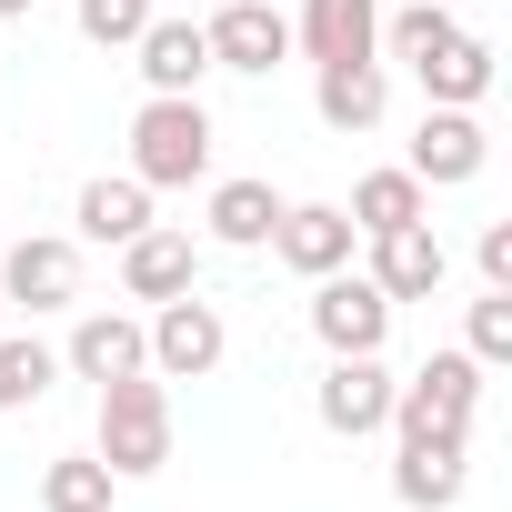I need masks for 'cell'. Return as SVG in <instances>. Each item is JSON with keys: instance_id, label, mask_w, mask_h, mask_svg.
I'll use <instances>...</instances> for the list:
<instances>
[{"instance_id": "19", "label": "cell", "mask_w": 512, "mask_h": 512, "mask_svg": "<svg viewBox=\"0 0 512 512\" xmlns=\"http://www.w3.org/2000/svg\"><path fill=\"white\" fill-rule=\"evenodd\" d=\"M272 221H282V191H272V181H211L201 231H211L221 251H272Z\"/></svg>"}, {"instance_id": "16", "label": "cell", "mask_w": 512, "mask_h": 512, "mask_svg": "<svg viewBox=\"0 0 512 512\" xmlns=\"http://www.w3.org/2000/svg\"><path fill=\"white\" fill-rule=\"evenodd\" d=\"M442 272H452V251H442L432 221H412V231H372V282H382L392 302H432Z\"/></svg>"}, {"instance_id": "5", "label": "cell", "mask_w": 512, "mask_h": 512, "mask_svg": "<svg viewBox=\"0 0 512 512\" xmlns=\"http://www.w3.org/2000/svg\"><path fill=\"white\" fill-rule=\"evenodd\" d=\"M141 332H151V372H161V382H211L221 352H231V322H221V302H201V292L151 302Z\"/></svg>"}, {"instance_id": "3", "label": "cell", "mask_w": 512, "mask_h": 512, "mask_svg": "<svg viewBox=\"0 0 512 512\" xmlns=\"http://www.w3.org/2000/svg\"><path fill=\"white\" fill-rule=\"evenodd\" d=\"M91 452L111 462V482H151L171 462V392H161V372L101 382V442Z\"/></svg>"}, {"instance_id": "6", "label": "cell", "mask_w": 512, "mask_h": 512, "mask_svg": "<svg viewBox=\"0 0 512 512\" xmlns=\"http://www.w3.org/2000/svg\"><path fill=\"white\" fill-rule=\"evenodd\" d=\"M312 412H322V432L372 442V432L392 422V372H382V352H332L322 382H312Z\"/></svg>"}, {"instance_id": "22", "label": "cell", "mask_w": 512, "mask_h": 512, "mask_svg": "<svg viewBox=\"0 0 512 512\" xmlns=\"http://www.w3.org/2000/svg\"><path fill=\"white\" fill-rule=\"evenodd\" d=\"M111 462L101 452H51L41 462V512H111Z\"/></svg>"}, {"instance_id": "8", "label": "cell", "mask_w": 512, "mask_h": 512, "mask_svg": "<svg viewBox=\"0 0 512 512\" xmlns=\"http://www.w3.org/2000/svg\"><path fill=\"white\" fill-rule=\"evenodd\" d=\"M0 302H21V312H71V302H81V241H61V231L0 241Z\"/></svg>"}, {"instance_id": "17", "label": "cell", "mask_w": 512, "mask_h": 512, "mask_svg": "<svg viewBox=\"0 0 512 512\" xmlns=\"http://www.w3.org/2000/svg\"><path fill=\"white\" fill-rule=\"evenodd\" d=\"M462 482H472L462 442H402V452H392V502H402V512H452Z\"/></svg>"}, {"instance_id": "9", "label": "cell", "mask_w": 512, "mask_h": 512, "mask_svg": "<svg viewBox=\"0 0 512 512\" xmlns=\"http://www.w3.org/2000/svg\"><path fill=\"white\" fill-rule=\"evenodd\" d=\"M482 161H492V131H482V111H422V131H412V181L422 191H462V181H482Z\"/></svg>"}, {"instance_id": "24", "label": "cell", "mask_w": 512, "mask_h": 512, "mask_svg": "<svg viewBox=\"0 0 512 512\" xmlns=\"http://www.w3.org/2000/svg\"><path fill=\"white\" fill-rule=\"evenodd\" d=\"M462 21H452V0H402V11H382V41L372 51H392V61H422V51H442Z\"/></svg>"}, {"instance_id": "26", "label": "cell", "mask_w": 512, "mask_h": 512, "mask_svg": "<svg viewBox=\"0 0 512 512\" xmlns=\"http://www.w3.org/2000/svg\"><path fill=\"white\" fill-rule=\"evenodd\" d=\"M462 352L492 372V362H512V292H482L472 302V322H462Z\"/></svg>"}, {"instance_id": "21", "label": "cell", "mask_w": 512, "mask_h": 512, "mask_svg": "<svg viewBox=\"0 0 512 512\" xmlns=\"http://www.w3.org/2000/svg\"><path fill=\"white\" fill-rule=\"evenodd\" d=\"M71 221H81V241H111V251H121L131 231H151V181H131V171L111 181V171H101V181H81Z\"/></svg>"}, {"instance_id": "23", "label": "cell", "mask_w": 512, "mask_h": 512, "mask_svg": "<svg viewBox=\"0 0 512 512\" xmlns=\"http://www.w3.org/2000/svg\"><path fill=\"white\" fill-rule=\"evenodd\" d=\"M51 382H61V352H51V342H31V332H0V412L41 402Z\"/></svg>"}, {"instance_id": "7", "label": "cell", "mask_w": 512, "mask_h": 512, "mask_svg": "<svg viewBox=\"0 0 512 512\" xmlns=\"http://www.w3.org/2000/svg\"><path fill=\"white\" fill-rule=\"evenodd\" d=\"M211 41V71H251V81H272L292 61V21H282V0H221V11L201 21Z\"/></svg>"}, {"instance_id": "28", "label": "cell", "mask_w": 512, "mask_h": 512, "mask_svg": "<svg viewBox=\"0 0 512 512\" xmlns=\"http://www.w3.org/2000/svg\"><path fill=\"white\" fill-rule=\"evenodd\" d=\"M31 11H41V0H0V21H31Z\"/></svg>"}, {"instance_id": "27", "label": "cell", "mask_w": 512, "mask_h": 512, "mask_svg": "<svg viewBox=\"0 0 512 512\" xmlns=\"http://www.w3.org/2000/svg\"><path fill=\"white\" fill-rule=\"evenodd\" d=\"M472 262H482V292H512V221H482Z\"/></svg>"}, {"instance_id": "14", "label": "cell", "mask_w": 512, "mask_h": 512, "mask_svg": "<svg viewBox=\"0 0 512 512\" xmlns=\"http://www.w3.org/2000/svg\"><path fill=\"white\" fill-rule=\"evenodd\" d=\"M382 0H302V21H292V51L322 71V61H382Z\"/></svg>"}, {"instance_id": "20", "label": "cell", "mask_w": 512, "mask_h": 512, "mask_svg": "<svg viewBox=\"0 0 512 512\" xmlns=\"http://www.w3.org/2000/svg\"><path fill=\"white\" fill-rule=\"evenodd\" d=\"M342 211H352V231L372 241V231H412V221H432V191H422V181H412V171L392 161V171H362Z\"/></svg>"}, {"instance_id": "18", "label": "cell", "mask_w": 512, "mask_h": 512, "mask_svg": "<svg viewBox=\"0 0 512 512\" xmlns=\"http://www.w3.org/2000/svg\"><path fill=\"white\" fill-rule=\"evenodd\" d=\"M131 61H141L151 91H201V81H211V41H201V21H161V11H151V31L131 41Z\"/></svg>"}, {"instance_id": "15", "label": "cell", "mask_w": 512, "mask_h": 512, "mask_svg": "<svg viewBox=\"0 0 512 512\" xmlns=\"http://www.w3.org/2000/svg\"><path fill=\"white\" fill-rule=\"evenodd\" d=\"M312 111H322V131H382L392 71H382V61H322V71H312Z\"/></svg>"}, {"instance_id": "10", "label": "cell", "mask_w": 512, "mask_h": 512, "mask_svg": "<svg viewBox=\"0 0 512 512\" xmlns=\"http://www.w3.org/2000/svg\"><path fill=\"white\" fill-rule=\"evenodd\" d=\"M121 292L131 302H181V292H201V241L191 231H131L121 241Z\"/></svg>"}, {"instance_id": "12", "label": "cell", "mask_w": 512, "mask_h": 512, "mask_svg": "<svg viewBox=\"0 0 512 512\" xmlns=\"http://www.w3.org/2000/svg\"><path fill=\"white\" fill-rule=\"evenodd\" d=\"M412 81H422V101H442V111H482V101H492V81H502V51H492L482 31H452L442 51H422V61H412Z\"/></svg>"}, {"instance_id": "11", "label": "cell", "mask_w": 512, "mask_h": 512, "mask_svg": "<svg viewBox=\"0 0 512 512\" xmlns=\"http://www.w3.org/2000/svg\"><path fill=\"white\" fill-rule=\"evenodd\" d=\"M352 211L342 201H282V221H272V251H282V262L302 272V282H322V272H342L352 262Z\"/></svg>"}, {"instance_id": "2", "label": "cell", "mask_w": 512, "mask_h": 512, "mask_svg": "<svg viewBox=\"0 0 512 512\" xmlns=\"http://www.w3.org/2000/svg\"><path fill=\"white\" fill-rule=\"evenodd\" d=\"M472 412H482V362L472 352H432L412 382H392V422L402 442H462L472 452Z\"/></svg>"}, {"instance_id": "13", "label": "cell", "mask_w": 512, "mask_h": 512, "mask_svg": "<svg viewBox=\"0 0 512 512\" xmlns=\"http://www.w3.org/2000/svg\"><path fill=\"white\" fill-rule=\"evenodd\" d=\"M61 372L71 382H121V372H151V332L131 322V312H81L71 322V352H61Z\"/></svg>"}, {"instance_id": "25", "label": "cell", "mask_w": 512, "mask_h": 512, "mask_svg": "<svg viewBox=\"0 0 512 512\" xmlns=\"http://www.w3.org/2000/svg\"><path fill=\"white\" fill-rule=\"evenodd\" d=\"M151 31V0H81V41L91 51H131Z\"/></svg>"}, {"instance_id": "1", "label": "cell", "mask_w": 512, "mask_h": 512, "mask_svg": "<svg viewBox=\"0 0 512 512\" xmlns=\"http://www.w3.org/2000/svg\"><path fill=\"white\" fill-rule=\"evenodd\" d=\"M131 181H151V191L211 181V111H201V91H151L131 111Z\"/></svg>"}, {"instance_id": "4", "label": "cell", "mask_w": 512, "mask_h": 512, "mask_svg": "<svg viewBox=\"0 0 512 512\" xmlns=\"http://www.w3.org/2000/svg\"><path fill=\"white\" fill-rule=\"evenodd\" d=\"M392 312H402V302H392L372 272H352V262L312 282V342H322V352H382V342H392Z\"/></svg>"}]
</instances>
